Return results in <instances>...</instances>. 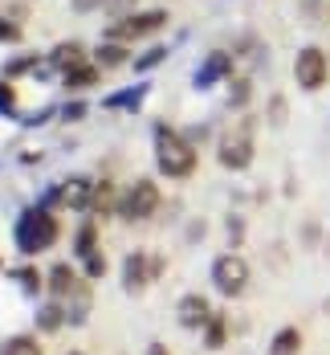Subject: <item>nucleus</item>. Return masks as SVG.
Listing matches in <instances>:
<instances>
[{
    "mask_svg": "<svg viewBox=\"0 0 330 355\" xmlns=\"http://www.w3.org/2000/svg\"><path fill=\"white\" fill-rule=\"evenodd\" d=\"M151 139H155V168L163 180H187L196 172L200 155H196V143L180 135L172 123H155L151 127Z\"/></svg>",
    "mask_w": 330,
    "mask_h": 355,
    "instance_id": "1",
    "label": "nucleus"
},
{
    "mask_svg": "<svg viewBox=\"0 0 330 355\" xmlns=\"http://www.w3.org/2000/svg\"><path fill=\"white\" fill-rule=\"evenodd\" d=\"M57 237H62L57 216L49 213V209H41V205H29L25 213L17 216V225H12L17 253H25V257H41L45 249L57 245Z\"/></svg>",
    "mask_w": 330,
    "mask_h": 355,
    "instance_id": "2",
    "label": "nucleus"
},
{
    "mask_svg": "<svg viewBox=\"0 0 330 355\" xmlns=\"http://www.w3.org/2000/svg\"><path fill=\"white\" fill-rule=\"evenodd\" d=\"M217 164L224 172H245L249 164H253V123L249 119H241V123H232L217 143Z\"/></svg>",
    "mask_w": 330,
    "mask_h": 355,
    "instance_id": "3",
    "label": "nucleus"
},
{
    "mask_svg": "<svg viewBox=\"0 0 330 355\" xmlns=\"http://www.w3.org/2000/svg\"><path fill=\"white\" fill-rule=\"evenodd\" d=\"M249 278H253V270H249V261L241 253H220L212 261V286H217L220 298H228V302L249 290Z\"/></svg>",
    "mask_w": 330,
    "mask_h": 355,
    "instance_id": "4",
    "label": "nucleus"
},
{
    "mask_svg": "<svg viewBox=\"0 0 330 355\" xmlns=\"http://www.w3.org/2000/svg\"><path fill=\"white\" fill-rule=\"evenodd\" d=\"M159 205H163V192H159V184H155V180H135V184L122 192L118 216H122L127 225H139V220H151V216L159 213Z\"/></svg>",
    "mask_w": 330,
    "mask_h": 355,
    "instance_id": "5",
    "label": "nucleus"
},
{
    "mask_svg": "<svg viewBox=\"0 0 330 355\" xmlns=\"http://www.w3.org/2000/svg\"><path fill=\"white\" fill-rule=\"evenodd\" d=\"M167 25V12L163 8H143V12H131V17H118L114 25H107V41H139V37H151V33H159Z\"/></svg>",
    "mask_w": 330,
    "mask_h": 355,
    "instance_id": "6",
    "label": "nucleus"
},
{
    "mask_svg": "<svg viewBox=\"0 0 330 355\" xmlns=\"http://www.w3.org/2000/svg\"><path fill=\"white\" fill-rule=\"evenodd\" d=\"M330 78V58L327 49H318V45H306V49H297V58H293V82L306 90V94H318L322 86H327Z\"/></svg>",
    "mask_w": 330,
    "mask_h": 355,
    "instance_id": "7",
    "label": "nucleus"
},
{
    "mask_svg": "<svg viewBox=\"0 0 330 355\" xmlns=\"http://www.w3.org/2000/svg\"><path fill=\"white\" fill-rule=\"evenodd\" d=\"M151 282H155V274H151V253H147V249H131V253L122 257V290H127L131 298H139V294H147Z\"/></svg>",
    "mask_w": 330,
    "mask_h": 355,
    "instance_id": "8",
    "label": "nucleus"
},
{
    "mask_svg": "<svg viewBox=\"0 0 330 355\" xmlns=\"http://www.w3.org/2000/svg\"><path fill=\"white\" fill-rule=\"evenodd\" d=\"M212 302L204 298V294H183L180 302H176V322H180L183 331H204L208 322H212Z\"/></svg>",
    "mask_w": 330,
    "mask_h": 355,
    "instance_id": "9",
    "label": "nucleus"
},
{
    "mask_svg": "<svg viewBox=\"0 0 330 355\" xmlns=\"http://www.w3.org/2000/svg\"><path fill=\"white\" fill-rule=\"evenodd\" d=\"M57 200H62V209H70V213H90L94 180L90 176H66L57 184Z\"/></svg>",
    "mask_w": 330,
    "mask_h": 355,
    "instance_id": "10",
    "label": "nucleus"
},
{
    "mask_svg": "<svg viewBox=\"0 0 330 355\" xmlns=\"http://www.w3.org/2000/svg\"><path fill=\"white\" fill-rule=\"evenodd\" d=\"M232 73V53H224V49H212L204 62H200V70H196V78H192V86L196 90H212L217 82H224Z\"/></svg>",
    "mask_w": 330,
    "mask_h": 355,
    "instance_id": "11",
    "label": "nucleus"
},
{
    "mask_svg": "<svg viewBox=\"0 0 330 355\" xmlns=\"http://www.w3.org/2000/svg\"><path fill=\"white\" fill-rule=\"evenodd\" d=\"M77 66H86V45L82 41H62V45H53L49 49V58H45V66L41 70H49V73H66L77 70Z\"/></svg>",
    "mask_w": 330,
    "mask_h": 355,
    "instance_id": "12",
    "label": "nucleus"
},
{
    "mask_svg": "<svg viewBox=\"0 0 330 355\" xmlns=\"http://www.w3.org/2000/svg\"><path fill=\"white\" fill-rule=\"evenodd\" d=\"M82 282H86V274H77L70 261H53V266L45 270V290H49V298H70Z\"/></svg>",
    "mask_w": 330,
    "mask_h": 355,
    "instance_id": "13",
    "label": "nucleus"
},
{
    "mask_svg": "<svg viewBox=\"0 0 330 355\" xmlns=\"http://www.w3.org/2000/svg\"><path fill=\"white\" fill-rule=\"evenodd\" d=\"M33 327H37V335H57L62 327H70L66 302H62V298H45V302L37 306V315H33Z\"/></svg>",
    "mask_w": 330,
    "mask_h": 355,
    "instance_id": "14",
    "label": "nucleus"
},
{
    "mask_svg": "<svg viewBox=\"0 0 330 355\" xmlns=\"http://www.w3.org/2000/svg\"><path fill=\"white\" fill-rule=\"evenodd\" d=\"M122 205V192L114 188V180H94V200H90V213L94 216H114Z\"/></svg>",
    "mask_w": 330,
    "mask_h": 355,
    "instance_id": "15",
    "label": "nucleus"
},
{
    "mask_svg": "<svg viewBox=\"0 0 330 355\" xmlns=\"http://www.w3.org/2000/svg\"><path fill=\"white\" fill-rule=\"evenodd\" d=\"M70 298H73V302L66 306V311H70V327H86L90 311H94V290H90V278H86V282L77 286V290H73Z\"/></svg>",
    "mask_w": 330,
    "mask_h": 355,
    "instance_id": "16",
    "label": "nucleus"
},
{
    "mask_svg": "<svg viewBox=\"0 0 330 355\" xmlns=\"http://www.w3.org/2000/svg\"><path fill=\"white\" fill-rule=\"evenodd\" d=\"M0 355H45V347H41L37 335L17 331V335H4V339H0Z\"/></svg>",
    "mask_w": 330,
    "mask_h": 355,
    "instance_id": "17",
    "label": "nucleus"
},
{
    "mask_svg": "<svg viewBox=\"0 0 330 355\" xmlns=\"http://www.w3.org/2000/svg\"><path fill=\"white\" fill-rule=\"evenodd\" d=\"M90 253H98V220H82L73 233V257L86 261Z\"/></svg>",
    "mask_w": 330,
    "mask_h": 355,
    "instance_id": "18",
    "label": "nucleus"
},
{
    "mask_svg": "<svg viewBox=\"0 0 330 355\" xmlns=\"http://www.w3.org/2000/svg\"><path fill=\"white\" fill-rule=\"evenodd\" d=\"M131 58H127V45L122 41H107L102 37V45L94 49V66H102V70H118V66H127Z\"/></svg>",
    "mask_w": 330,
    "mask_h": 355,
    "instance_id": "19",
    "label": "nucleus"
},
{
    "mask_svg": "<svg viewBox=\"0 0 330 355\" xmlns=\"http://www.w3.org/2000/svg\"><path fill=\"white\" fill-rule=\"evenodd\" d=\"M200 335H204V352H220V347H228V315H224V311H217V315H212V322H208Z\"/></svg>",
    "mask_w": 330,
    "mask_h": 355,
    "instance_id": "20",
    "label": "nucleus"
},
{
    "mask_svg": "<svg viewBox=\"0 0 330 355\" xmlns=\"http://www.w3.org/2000/svg\"><path fill=\"white\" fill-rule=\"evenodd\" d=\"M12 282L21 286L25 298H41V294H45V274H41L37 266H21V270H12Z\"/></svg>",
    "mask_w": 330,
    "mask_h": 355,
    "instance_id": "21",
    "label": "nucleus"
},
{
    "mask_svg": "<svg viewBox=\"0 0 330 355\" xmlns=\"http://www.w3.org/2000/svg\"><path fill=\"white\" fill-rule=\"evenodd\" d=\"M98 73H102V66H94V62H86V66H77V70H70L62 82H66V90L70 94H82V90H90L94 82H98Z\"/></svg>",
    "mask_w": 330,
    "mask_h": 355,
    "instance_id": "22",
    "label": "nucleus"
},
{
    "mask_svg": "<svg viewBox=\"0 0 330 355\" xmlns=\"http://www.w3.org/2000/svg\"><path fill=\"white\" fill-rule=\"evenodd\" d=\"M269 355H302V331L297 327H282L269 339Z\"/></svg>",
    "mask_w": 330,
    "mask_h": 355,
    "instance_id": "23",
    "label": "nucleus"
},
{
    "mask_svg": "<svg viewBox=\"0 0 330 355\" xmlns=\"http://www.w3.org/2000/svg\"><path fill=\"white\" fill-rule=\"evenodd\" d=\"M147 90H151V86H131V90H122V94H107V98H102V107L107 110H139V98H143Z\"/></svg>",
    "mask_w": 330,
    "mask_h": 355,
    "instance_id": "24",
    "label": "nucleus"
},
{
    "mask_svg": "<svg viewBox=\"0 0 330 355\" xmlns=\"http://www.w3.org/2000/svg\"><path fill=\"white\" fill-rule=\"evenodd\" d=\"M249 98H253V82L249 78H228V110H245L249 107Z\"/></svg>",
    "mask_w": 330,
    "mask_h": 355,
    "instance_id": "25",
    "label": "nucleus"
},
{
    "mask_svg": "<svg viewBox=\"0 0 330 355\" xmlns=\"http://www.w3.org/2000/svg\"><path fill=\"white\" fill-rule=\"evenodd\" d=\"M41 62H37V53H21V58H8L4 62V78H21V73H29L37 70Z\"/></svg>",
    "mask_w": 330,
    "mask_h": 355,
    "instance_id": "26",
    "label": "nucleus"
},
{
    "mask_svg": "<svg viewBox=\"0 0 330 355\" xmlns=\"http://www.w3.org/2000/svg\"><path fill=\"white\" fill-rule=\"evenodd\" d=\"M82 274H86L90 282H102V278H107V257H102V249H98V253H90V257L82 261Z\"/></svg>",
    "mask_w": 330,
    "mask_h": 355,
    "instance_id": "27",
    "label": "nucleus"
},
{
    "mask_svg": "<svg viewBox=\"0 0 330 355\" xmlns=\"http://www.w3.org/2000/svg\"><path fill=\"white\" fill-rule=\"evenodd\" d=\"M163 58H167V49H163V45H151V49H147L143 58H135L131 66H135V70H139V73H147V70H155V66H159Z\"/></svg>",
    "mask_w": 330,
    "mask_h": 355,
    "instance_id": "28",
    "label": "nucleus"
},
{
    "mask_svg": "<svg viewBox=\"0 0 330 355\" xmlns=\"http://www.w3.org/2000/svg\"><path fill=\"white\" fill-rule=\"evenodd\" d=\"M0 114H4V119L17 114V90H12L8 82H0Z\"/></svg>",
    "mask_w": 330,
    "mask_h": 355,
    "instance_id": "29",
    "label": "nucleus"
},
{
    "mask_svg": "<svg viewBox=\"0 0 330 355\" xmlns=\"http://www.w3.org/2000/svg\"><path fill=\"white\" fill-rule=\"evenodd\" d=\"M286 114H290V103H286L282 94H273V98H269V123H277V127H282V123H286Z\"/></svg>",
    "mask_w": 330,
    "mask_h": 355,
    "instance_id": "30",
    "label": "nucleus"
},
{
    "mask_svg": "<svg viewBox=\"0 0 330 355\" xmlns=\"http://www.w3.org/2000/svg\"><path fill=\"white\" fill-rule=\"evenodd\" d=\"M17 41H21V25L8 21V17H0V45H17Z\"/></svg>",
    "mask_w": 330,
    "mask_h": 355,
    "instance_id": "31",
    "label": "nucleus"
},
{
    "mask_svg": "<svg viewBox=\"0 0 330 355\" xmlns=\"http://www.w3.org/2000/svg\"><path fill=\"white\" fill-rule=\"evenodd\" d=\"M57 114H62V123H82L86 119V103H66V107H57Z\"/></svg>",
    "mask_w": 330,
    "mask_h": 355,
    "instance_id": "32",
    "label": "nucleus"
},
{
    "mask_svg": "<svg viewBox=\"0 0 330 355\" xmlns=\"http://www.w3.org/2000/svg\"><path fill=\"white\" fill-rule=\"evenodd\" d=\"M241 237H245V225H241V216H228V241H232V249L241 245Z\"/></svg>",
    "mask_w": 330,
    "mask_h": 355,
    "instance_id": "33",
    "label": "nucleus"
},
{
    "mask_svg": "<svg viewBox=\"0 0 330 355\" xmlns=\"http://www.w3.org/2000/svg\"><path fill=\"white\" fill-rule=\"evenodd\" d=\"M102 4H110V0H70L73 12H94V8H102Z\"/></svg>",
    "mask_w": 330,
    "mask_h": 355,
    "instance_id": "34",
    "label": "nucleus"
},
{
    "mask_svg": "<svg viewBox=\"0 0 330 355\" xmlns=\"http://www.w3.org/2000/svg\"><path fill=\"white\" fill-rule=\"evenodd\" d=\"M204 233H208V225H204V220H192V225H187V241H192V245H196V241H204Z\"/></svg>",
    "mask_w": 330,
    "mask_h": 355,
    "instance_id": "35",
    "label": "nucleus"
},
{
    "mask_svg": "<svg viewBox=\"0 0 330 355\" xmlns=\"http://www.w3.org/2000/svg\"><path fill=\"white\" fill-rule=\"evenodd\" d=\"M163 270H167V261H163L159 253H151V274H155V282H159V274H163Z\"/></svg>",
    "mask_w": 330,
    "mask_h": 355,
    "instance_id": "36",
    "label": "nucleus"
},
{
    "mask_svg": "<svg viewBox=\"0 0 330 355\" xmlns=\"http://www.w3.org/2000/svg\"><path fill=\"white\" fill-rule=\"evenodd\" d=\"M147 355H172V352H167V343H151V347H147Z\"/></svg>",
    "mask_w": 330,
    "mask_h": 355,
    "instance_id": "37",
    "label": "nucleus"
},
{
    "mask_svg": "<svg viewBox=\"0 0 330 355\" xmlns=\"http://www.w3.org/2000/svg\"><path fill=\"white\" fill-rule=\"evenodd\" d=\"M322 315H330V298H327V302H322Z\"/></svg>",
    "mask_w": 330,
    "mask_h": 355,
    "instance_id": "38",
    "label": "nucleus"
},
{
    "mask_svg": "<svg viewBox=\"0 0 330 355\" xmlns=\"http://www.w3.org/2000/svg\"><path fill=\"white\" fill-rule=\"evenodd\" d=\"M66 355H82V352H66Z\"/></svg>",
    "mask_w": 330,
    "mask_h": 355,
    "instance_id": "39",
    "label": "nucleus"
}]
</instances>
